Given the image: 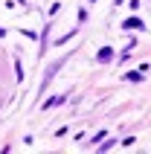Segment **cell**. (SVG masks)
Segmentation results:
<instances>
[{"label": "cell", "instance_id": "6da1fadb", "mask_svg": "<svg viewBox=\"0 0 151 154\" xmlns=\"http://www.w3.org/2000/svg\"><path fill=\"white\" fill-rule=\"evenodd\" d=\"M108 58H113V50H110V47H102L99 50V61H108Z\"/></svg>", "mask_w": 151, "mask_h": 154}, {"label": "cell", "instance_id": "7a4b0ae2", "mask_svg": "<svg viewBox=\"0 0 151 154\" xmlns=\"http://www.w3.org/2000/svg\"><path fill=\"white\" fill-rule=\"evenodd\" d=\"M125 26H128V29H131V26H134V29H140V26H143V20H140V17H128Z\"/></svg>", "mask_w": 151, "mask_h": 154}]
</instances>
